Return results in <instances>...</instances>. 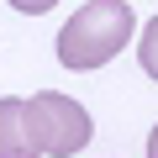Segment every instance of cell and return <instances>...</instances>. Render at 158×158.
<instances>
[{
    "mask_svg": "<svg viewBox=\"0 0 158 158\" xmlns=\"http://www.w3.org/2000/svg\"><path fill=\"white\" fill-rule=\"evenodd\" d=\"M137 21H132V6L127 0H90L79 6L63 32H58V63L74 69V74H90L100 63H111L127 42H132Z\"/></svg>",
    "mask_w": 158,
    "mask_h": 158,
    "instance_id": "cell-1",
    "label": "cell"
},
{
    "mask_svg": "<svg viewBox=\"0 0 158 158\" xmlns=\"http://www.w3.org/2000/svg\"><path fill=\"white\" fill-rule=\"evenodd\" d=\"M27 137H32V153H42V158L79 153V148H90V111L74 95L37 90L27 100Z\"/></svg>",
    "mask_w": 158,
    "mask_h": 158,
    "instance_id": "cell-2",
    "label": "cell"
},
{
    "mask_svg": "<svg viewBox=\"0 0 158 158\" xmlns=\"http://www.w3.org/2000/svg\"><path fill=\"white\" fill-rule=\"evenodd\" d=\"M21 153H32L27 100H0V158H21Z\"/></svg>",
    "mask_w": 158,
    "mask_h": 158,
    "instance_id": "cell-3",
    "label": "cell"
},
{
    "mask_svg": "<svg viewBox=\"0 0 158 158\" xmlns=\"http://www.w3.org/2000/svg\"><path fill=\"white\" fill-rule=\"evenodd\" d=\"M137 63H142V74L148 79H158V16L142 27V37H137Z\"/></svg>",
    "mask_w": 158,
    "mask_h": 158,
    "instance_id": "cell-4",
    "label": "cell"
},
{
    "mask_svg": "<svg viewBox=\"0 0 158 158\" xmlns=\"http://www.w3.org/2000/svg\"><path fill=\"white\" fill-rule=\"evenodd\" d=\"M11 6H16V11H27V16H42V11H53V6H58V0H11Z\"/></svg>",
    "mask_w": 158,
    "mask_h": 158,
    "instance_id": "cell-5",
    "label": "cell"
},
{
    "mask_svg": "<svg viewBox=\"0 0 158 158\" xmlns=\"http://www.w3.org/2000/svg\"><path fill=\"white\" fill-rule=\"evenodd\" d=\"M148 153H153V158H158V127H153V132H148Z\"/></svg>",
    "mask_w": 158,
    "mask_h": 158,
    "instance_id": "cell-6",
    "label": "cell"
}]
</instances>
